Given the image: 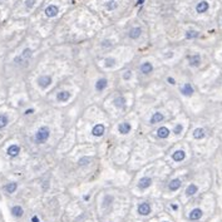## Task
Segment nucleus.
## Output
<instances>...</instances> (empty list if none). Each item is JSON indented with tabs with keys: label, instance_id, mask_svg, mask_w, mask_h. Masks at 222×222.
<instances>
[{
	"label": "nucleus",
	"instance_id": "f257e3e1",
	"mask_svg": "<svg viewBox=\"0 0 222 222\" xmlns=\"http://www.w3.org/2000/svg\"><path fill=\"white\" fill-rule=\"evenodd\" d=\"M49 135H50V129H49L48 127H40L35 133L34 141H35V143H38V144H41V143L48 141Z\"/></svg>",
	"mask_w": 222,
	"mask_h": 222
},
{
	"label": "nucleus",
	"instance_id": "f03ea898",
	"mask_svg": "<svg viewBox=\"0 0 222 222\" xmlns=\"http://www.w3.org/2000/svg\"><path fill=\"white\" fill-rule=\"evenodd\" d=\"M50 84H52V77H49V75H41V77L38 78V85H39L40 88L45 89Z\"/></svg>",
	"mask_w": 222,
	"mask_h": 222
},
{
	"label": "nucleus",
	"instance_id": "7ed1b4c3",
	"mask_svg": "<svg viewBox=\"0 0 222 222\" xmlns=\"http://www.w3.org/2000/svg\"><path fill=\"white\" fill-rule=\"evenodd\" d=\"M138 213L141 214V216H147V214L151 213V206L149 203L147 202H143L141 205L138 206Z\"/></svg>",
	"mask_w": 222,
	"mask_h": 222
},
{
	"label": "nucleus",
	"instance_id": "20e7f679",
	"mask_svg": "<svg viewBox=\"0 0 222 222\" xmlns=\"http://www.w3.org/2000/svg\"><path fill=\"white\" fill-rule=\"evenodd\" d=\"M104 132H105V127L103 124H96L92 129V133L94 137H102L104 134Z\"/></svg>",
	"mask_w": 222,
	"mask_h": 222
},
{
	"label": "nucleus",
	"instance_id": "39448f33",
	"mask_svg": "<svg viewBox=\"0 0 222 222\" xmlns=\"http://www.w3.org/2000/svg\"><path fill=\"white\" fill-rule=\"evenodd\" d=\"M32 54H33V52H32V49H29V48H26V49H24L23 50V53H21V55L20 56H18V58H15V62H19V60H29L30 58H32Z\"/></svg>",
	"mask_w": 222,
	"mask_h": 222
},
{
	"label": "nucleus",
	"instance_id": "423d86ee",
	"mask_svg": "<svg viewBox=\"0 0 222 222\" xmlns=\"http://www.w3.org/2000/svg\"><path fill=\"white\" fill-rule=\"evenodd\" d=\"M151 184H152V178H149V177H143V178L139 179L138 187L141 188V190H144V188H148Z\"/></svg>",
	"mask_w": 222,
	"mask_h": 222
},
{
	"label": "nucleus",
	"instance_id": "0eeeda50",
	"mask_svg": "<svg viewBox=\"0 0 222 222\" xmlns=\"http://www.w3.org/2000/svg\"><path fill=\"white\" fill-rule=\"evenodd\" d=\"M132 129V126L128 122H123V123H120L119 126H118V132L120 134H127V133H129Z\"/></svg>",
	"mask_w": 222,
	"mask_h": 222
},
{
	"label": "nucleus",
	"instance_id": "6e6552de",
	"mask_svg": "<svg viewBox=\"0 0 222 222\" xmlns=\"http://www.w3.org/2000/svg\"><path fill=\"white\" fill-rule=\"evenodd\" d=\"M202 214H203V212H202L201 208H195L190 212V220L191 221H197L202 217Z\"/></svg>",
	"mask_w": 222,
	"mask_h": 222
},
{
	"label": "nucleus",
	"instance_id": "1a4fd4ad",
	"mask_svg": "<svg viewBox=\"0 0 222 222\" xmlns=\"http://www.w3.org/2000/svg\"><path fill=\"white\" fill-rule=\"evenodd\" d=\"M193 88H192V85L190 84V83H186L182 88H181V93L183 94V96H186V97H191L192 94H193Z\"/></svg>",
	"mask_w": 222,
	"mask_h": 222
},
{
	"label": "nucleus",
	"instance_id": "9d476101",
	"mask_svg": "<svg viewBox=\"0 0 222 222\" xmlns=\"http://www.w3.org/2000/svg\"><path fill=\"white\" fill-rule=\"evenodd\" d=\"M58 11H59L58 6H55V5H49L47 9H45V15H47V16H49V18H54L55 15L58 14Z\"/></svg>",
	"mask_w": 222,
	"mask_h": 222
},
{
	"label": "nucleus",
	"instance_id": "9b49d317",
	"mask_svg": "<svg viewBox=\"0 0 222 222\" xmlns=\"http://www.w3.org/2000/svg\"><path fill=\"white\" fill-rule=\"evenodd\" d=\"M70 98V93L68 92V90H62V92H59L56 94V99L58 102H68Z\"/></svg>",
	"mask_w": 222,
	"mask_h": 222
},
{
	"label": "nucleus",
	"instance_id": "f8f14e48",
	"mask_svg": "<svg viewBox=\"0 0 222 222\" xmlns=\"http://www.w3.org/2000/svg\"><path fill=\"white\" fill-rule=\"evenodd\" d=\"M107 84H108L107 79L100 78V79H98L97 83H96V89L98 90V92H102V90H104L105 88H107Z\"/></svg>",
	"mask_w": 222,
	"mask_h": 222
},
{
	"label": "nucleus",
	"instance_id": "ddd939ff",
	"mask_svg": "<svg viewBox=\"0 0 222 222\" xmlns=\"http://www.w3.org/2000/svg\"><path fill=\"white\" fill-rule=\"evenodd\" d=\"M19 152H20V147L18 144H11L9 148H8V154H9L10 157H16Z\"/></svg>",
	"mask_w": 222,
	"mask_h": 222
},
{
	"label": "nucleus",
	"instance_id": "4468645a",
	"mask_svg": "<svg viewBox=\"0 0 222 222\" xmlns=\"http://www.w3.org/2000/svg\"><path fill=\"white\" fill-rule=\"evenodd\" d=\"M164 119V115L162 114L161 112H156L151 117V120L149 122L152 123V124H156V123H159V122H162V120Z\"/></svg>",
	"mask_w": 222,
	"mask_h": 222
},
{
	"label": "nucleus",
	"instance_id": "2eb2a0df",
	"mask_svg": "<svg viewBox=\"0 0 222 222\" xmlns=\"http://www.w3.org/2000/svg\"><path fill=\"white\" fill-rule=\"evenodd\" d=\"M184 157H186V153H184V151H182V149L176 151V152L172 154L173 161H176V162H181V161H183V159H184Z\"/></svg>",
	"mask_w": 222,
	"mask_h": 222
},
{
	"label": "nucleus",
	"instance_id": "dca6fc26",
	"mask_svg": "<svg viewBox=\"0 0 222 222\" xmlns=\"http://www.w3.org/2000/svg\"><path fill=\"white\" fill-rule=\"evenodd\" d=\"M157 135L159 138H162V139H164V138H167L168 135H169V129L167 127H159L157 129Z\"/></svg>",
	"mask_w": 222,
	"mask_h": 222
},
{
	"label": "nucleus",
	"instance_id": "f3484780",
	"mask_svg": "<svg viewBox=\"0 0 222 222\" xmlns=\"http://www.w3.org/2000/svg\"><path fill=\"white\" fill-rule=\"evenodd\" d=\"M141 34H142V29L139 28V26H137V28H132L129 30V38L131 39H138V38L141 36Z\"/></svg>",
	"mask_w": 222,
	"mask_h": 222
},
{
	"label": "nucleus",
	"instance_id": "a211bd4d",
	"mask_svg": "<svg viewBox=\"0 0 222 222\" xmlns=\"http://www.w3.org/2000/svg\"><path fill=\"white\" fill-rule=\"evenodd\" d=\"M208 8H210V5L207 1H199L197 4V6H196V11L197 13H205V11L208 10Z\"/></svg>",
	"mask_w": 222,
	"mask_h": 222
},
{
	"label": "nucleus",
	"instance_id": "6ab92c4d",
	"mask_svg": "<svg viewBox=\"0 0 222 222\" xmlns=\"http://www.w3.org/2000/svg\"><path fill=\"white\" fill-rule=\"evenodd\" d=\"M152 70H153V65L149 62H144L141 65V71L143 74H149Z\"/></svg>",
	"mask_w": 222,
	"mask_h": 222
},
{
	"label": "nucleus",
	"instance_id": "aec40b11",
	"mask_svg": "<svg viewBox=\"0 0 222 222\" xmlns=\"http://www.w3.org/2000/svg\"><path fill=\"white\" fill-rule=\"evenodd\" d=\"M16 188H18L16 182H9L8 184L4 186V190H5V192H8V193H14V192L16 191Z\"/></svg>",
	"mask_w": 222,
	"mask_h": 222
},
{
	"label": "nucleus",
	"instance_id": "412c9836",
	"mask_svg": "<svg viewBox=\"0 0 222 222\" xmlns=\"http://www.w3.org/2000/svg\"><path fill=\"white\" fill-rule=\"evenodd\" d=\"M188 60H190V65H192V67H198L199 63H201V56H199L198 54H196V55L188 56Z\"/></svg>",
	"mask_w": 222,
	"mask_h": 222
},
{
	"label": "nucleus",
	"instance_id": "4be33fe9",
	"mask_svg": "<svg viewBox=\"0 0 222 222\" xmlns=\"http://www.w3.org/2000/svg\"><path fill=\"white\" fill-rule=\"evenodd\" d=\"M179 187H181V179H178V178L172 179L171 182H169V184H168V188L171 191H177Z\"/></svg>",
	"mask_w": 222,
	"mask_h": 222
},
{
	"label": "nucleus",
	"instance_id": "5701e85b",
	"mask_svg": "<svg viewBox=\"0 0 222 222\" xmlns=\"http://www.w3.org/2000/svg\"><path fill=\"white\" fill-rule=\"evenodd\" d=\"M113 102H114V105L117 108H123L124 105H126V99H124V97H117Z\"/></svg>",
	"mask_w": 222,
	"mask_h": 222
},
{
	"label": "nucleus",
	"instance_id": "b1692460",
	"mask_svg": "<svg viewBox=\"0 0 222 222\" xmlns=\"http://www.w3.org/2000/svg\"><path fill=\"white\" fill-rule=\"evenodd\" d=\"M23 208L20 206H14L13 208H11V213H13V216H15V217H21L23 216Z\"/></svg>",
	"mask_w": 222,
	"mask_h": 222
},
{
	"label": "nucleus",
	"instance_id": "393cba45",
	"mask_svg": "<svg viewBox=\"0 0 222 222\" xmlns=\"http://www.w3.org/2000/svg\"><path fill=\"white\" fill-rule=\"evenodd\" d=\"M193 137L196 139H202L205 137V129H202V128H196L193 131Z\"/></svg>",
	"mask_w": 222,
	"mask_h": 222
},
{
	"label": "nucleus",
	"instance_id": "a878e982",
	"mask_svg": "<svg viewBox=\"0 0 222 222\" xmlns=\"http://www.w3.org/2000/svg\"><path fill=\"white\" fill-rule=\"evenodd\" d=\"M197 191H198V188H197L196 184H190V186L187 187V190H186V195L187 196H193V195H196V192Z\"/></svg>",
	"mask_w": 222,
	"mask_h": 222
},
{
	"label": "nucleus",
	"instance_id": "bb28decb",
	"mask_svg": "<svg viewBox=\"0 0 222 222\" xmlns=\"http://www.w3.org/2000/svg\"><path fill=\"white\" fill-rule=\"evenodd\" d=\"M197 36H198V32H196V30H188L186 33L187 39H193V38H197Z\"/></svg>",
	"mask_w": 222,
	"mask_h": 222
},
{
	"label": "nucleus",
	"instance_id": "cd10ccee",
	"mask_svg": "<svg viewBox=\"0 0 222 222\" xmlns=\"http://www.w3.org/2000/svg\"><path fill=\"white\" fill-rule=\"evenodd\" d=\"M114 64H115V59H113V58H107L104 60V67H107V68L114 67Z\"/></svg>",
	"mask_w": 222,
	"mask_h": 222
},
{
	"label": "nucleus",
	"instance_id": "c85d7f7f",
	"mask_svg": "<svg viewBox=\"0 0 222 222\" xmlns=\"http://www.w3.org/2000/svg\"><path fill=\"white\" fill-rule=\"evenodd\" d=\"M8 122H9V120H8V117H6V115H4V114L0 115V129H1V128H4V127H6Z\"/></svg>",
	"mask_w": 222,
	"mask_h": 222
},
{
	"label": "nucleus",
	"instance_id": "c756f323",
	"mask_svg": "<svg viewBox=\"0 0 222 222\" xmlns=\"http://www.w3.org/2000/svg\"><path fill=\"white\" fill-rule=\"evenodd\" d=\"M183 129V127H182V124H177V126L175 127V129H173V132H175L176 134H179L181 132H182Z\"/></svg>",
	"mask_w": 222,
	"mask_h": 222
},
{
	"label": "nucleus",
	"instance_id": "7c9ffc66",
	"mask_svg": "<svg viewBox=\"0 0 222 222\" xmlns=\"http://www.w3.org/2000/svg\"><path fill=\"white\" fill-rule=\"evenodd\" d=\"M88 161H90V158H80V159H79V164L80 166H83V164H87L88 163Z\"/></svg>",
	"mask_w": 222,
	"mask_h": 222
},
{
	"label": "nucleus",
	"instance_id": "2f4dec72",
	"mask_svg": "<svg viewBox=\"0 0 222 222\" xmlns=\"http://www.w3.org/2000/svg\"><path fill=\"white\" fill-rule=\"evenodd\" d=\"M123 78H124V80H128V79L131 78V71H129V70L126 71V74L123 75Z\"/></svg>",
	"mask_w": 222,
	"mask_h": 222
},
{
	"label": "nucleus",
	"instance_id": "473e14b6",
	"mask_svg": "<svg viewBox=\"0 0 222 222\" xmlns=\"http://www.w3.org/2000/svg\"><path fill=\"white\" fill-rule=\"evenodd\" d=\"M167 80H168L169 84H176V80H175L173 78H171V77H168V78H167Z\"/></svg>",
	"mask_w": 222,
	"mask_h": 222
},
{
	"label": "nucleus",
	"instance_id": "72a5a7b5",
	"mask_svg": "<svg viewBox=\"0 0 222 222\" xmlns=\"http://www.w3.org/2000/svg\"><path fill=\"white\" fill-rule=\"evenodd\" d=\"M32 222H39V218H38L36 216H34V217L32 218Z\"/></svg>",
	"mask_w": 222,
	"mask_h": 222
},
{
	"label": "nucleus",
	"instance_id": "f704fd0d",
	"mask_svg": "<svg viewBox=\"0 0 222 222\" xmlns=\"http://www.w3.org/2000/svg\"><path fill=\"white\" fill-rule=\"evenodd\" d=\"M33 1H34V0H28V3H26V6H32Z\"/></svg>",
	"mask_w": 222,
	"mask_h": 222
},
{
	"label": "nucleus",
	"instance_id": "c9c22d12",
	"mask_svg": "<svg viewBox=\"0 0 222 222\" xmlns=\"http://www.w3.org/2000/svg\"><path fill=\"white\" fill-rule=\"evenodd\" d=\"M117 6V4L114 3V4H111V5H109V9H113V8H115Z\"/></svg>",
	"mask_w": 222,
	"mask_h": 222
},
{
	"label": "nucleus",
	"instance_id": "e433bc0d",
	"mask_svg": "<svg viewBox=\"0 0 222 222\" xmlns=\"http://www.w3.org/2000/svg\"><path fill=\"white\" fill-rule=\"evenodd\" d=\"M34 111H33V109H28V111H26L25 112V114H30V113H33Z\"/></svg>",
	"mask_w": 222,
	"mask_h": 222
},
{
	"label": "nucleus",
	"instance_id": "4c0bfd02",
	"mask_svg": "<svg viewBox=\"0 0 222 222\" xmlns=\"http://www.w3.org/2000/svg\"><path fill=\"white\" fill-rule=\"evenodd\" d=\"M143 3V0H138V4H142Z\"/></svg>",
	"mask_w": 222,
	"mask_h": 222
},
{
	"label": "nucleus",
	"instance_id": "58836bf2",
	"mask_svg": "<svg viewBox=\"0 0 222 222\" xmlns=\"http://www.w3.org/2000/svg\"><path fill=\"white\" fill-rule=\"evenodd\" d=\"M164 222H167V221H164Z\"/></svg>",
	"mask_w": 222,
	"mask_h": 222
}]
</instances>
